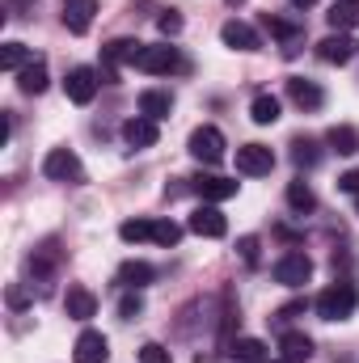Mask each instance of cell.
Returning a JSON list of instances; mask_svg holds the SVG:
<instances>
[{
	"label": "cell",
	"instance_id": "cell-1",
	"mask_svg": "<svg viewBox=\"0 0 359 363\" xmlns=\"http://www.w3.org/2000/svg\"><path fill=\"white\" fill-rule=\"evenodd\" d=\"M355 308H359V291H355V283H347V279L330 283L317 296V317L321 321H347V317H355Z\"/></svg>",
	"mask_w": 359,
	"mask_h": 363
},
{
	"label": "cell",
	"instance_id": "cell-2",
	"mask_svg": "<svg viewBox=\"0 0 359 363\" xmlns=\"http://www.w3.org/2000/svg\"><path fill=\"white\" fill-rule=\"evenodd\" d=\"M186 148H190V157H194L199 165H220L228 144H224L220 127H194V131H190V140H186Z\"/></svg>",
	"mask_w": 359,
	"mask_h": 363
},
{
	"label": "cell",
	"instance_id": "cell-3",
	"mask_svg": "<svg viewBox=\"0 0 359 363\" xmlns=\"http://www.w3.org/2000/svg\"><path fill=\"white\" fill-rule=\"evenodd\" d=\"M136 68H140V72H153V77H170V72H178V68H186V64H182L178 47L157 43V47H140Z\"/></svg>",
	"mask_w": 359,
	"mask_h": 363
},
{
	"label": "cell",
	"instance_id": "cell-4",
	"mask_svg": "<svg viewBox=\"0 0 359 363\" xmlns=\"http://www.w3.org/2000/svg\"><path fill=\"white\" fill-rule=\"evenodd\" d=\"M43 174L51 182H72V186H81V182H85V165H81V157H77L72 148H51L47 161H43Z\"/></svg>",
	"mask_w": 359,
	"mask_h": 363
},
{
	"label": "cell",
	"instance_id": "cell-5",
	"mask_svg": "<svg viewBox=\"0 0 359 363\" xmlns=\"http://www.w3.org/2000/svg\"><path fill=\"white\" fill-rule=\"evenodd\" d=\"M309 279H313V258L300 250H292L275 262V283H283V287H304Z\"/></svg>",
	"mask_w": 359,
	"mask_h": 363
},
{
	"label": "cell",
	"instance_id": "cell-6",
	"mask_svg": "<svg viewBox=\"0 0 359 363\" xmlns=\"http://www.w3.org/2000/svg\"><path fill=\"white\" fill-rule=\"evenodd\" d=\"M140 47H144V43H136V38H110V43L101 47V81L114 85V64H136Z\"/></svg>",
	"mask_w": 359,
	"mask_h": 363
},
{
	"label": "cell",
	"instance_id": "cell-7",
	"mask_svg": "<svg viewBox=\"0 0 359 363\" xmlns=\"http://www.w3.org/2000/svg\"><path fill=\"white\" fill-rule=\"evenodd\" d=\"M270 169H275V152H270L267 144H241V148H237V174H245V178H267Z\"/></svg>",
	"mask_w": 359,
	"mask_h": 363
},
{
	"label": "cell",
	"instance_id": "cell-8",
	"mask_svg": "<svg viewBox=\"0 0 359 363\" xmlns=\"http://www.w3.org/2000/svg\"><path fill=\"white\" fill-rule=\"evenodd\" d=\"M101 72H93V68H85V64H77L68 77H64V93H68V101H77V106H89L93 97H97V81Z\"/></svg>",
	"mask_w": 359,
	"mask_h": 363
},
{
	"label": "cell",
	"instance_id": "cell-9",
	"mask_svg": "<svg viewBox=\"0 0 359 363\" xmlns=\"http://www.w3.org/2000/svg\"><path fill=\"white\" fill-rule=\"evenodd\" d=\"M359 55V43L351 38V34H326L321 43H317V60H326V64H351Z\"/></svg>",
	"mask_w": 359,
	"mask_h": 363
},
{
	"label": "cell",
	"instance_id": "cell-10",
	"mask_svg": "<svg viewBox=\"0 0 359 363\" xmlns=\"http://www.w3.org/2000/svg\"><path fill=\"white\" fill-rule=\"evenodd\" d=\"M186 228H190L194 237H211V241H216V237H224V233H228V220H224L211 203H203V207L186 220Z\"/></svg>",
	"mask_w": 359,
	"mask_h": 363
},
{
	"label": "cell",
	"instance_id": "cell-11",
	"mask_svg": "<svg viewBox=\"0 0 359 363\" xmlns=\"http://www.w3.org/2000/svg\"><path fill=\"white\" fill-rule=\"evenodd\" d=\"M190 190H194L203 203H224V199L237 194V182L233 178H216V174H199V178L190 182Z\"/></svg>",
	"mask_w": 359,
	"mask_h": 363
},
{
	"label": "cell",
	"instance_id": "cell-12",
	"mask_svg": "<svg viewBox=\"0 0 359 363\" xmlns=\"http://www.w3.org/2000/svg\"><path fill=\"white\" fill-rule=\"evenodd\" d=\"M72 351H77V363H106L110 359V342H106L101 330H85Z\"/></svg>",
	"mask_w": 359,
	"mask_h": 363
},
{
	"label": "cell",
	"instance_id": "cell-13",
	"mask_svg": "<svg viewBox=\"0 0 359 363\" xmlns=\"http://www.w3.org/2000/svg\"><path fill=\"white\" fill-rule=\"evenodd\" d=\"M123 140H127L131 148H153V144L161 140V131H157V123H153V118L136 114V118H127V123H123Z\"/></svg>",
	"mask_w": 359,
	"mask_h": 363
},
{
	"label": "cell",
	"instance_id": "cell-14",
	"mask_svg": "<svg viewBox=\"0 0 359 363\" xmlns=\"http://www.w3.org/2000/svg\"><path fill=\"white\" fill-rule=\"evenodd\" d=\"M64 313H68L72 321H89L93 313H97V296H93L89 287H81V283L68 287V291H64Z\"/></svg>",
	"mask_w": 359,
	"mask_h": 363
},
{
	"label": "cell",
	"instance_id": "cell-15",
	"mask_svg": "<svg viewBox=\"0 0 359 363\" xmlns=\"http://www.w3.org/2000/svg\"><path fill=\"white\" fill-rule=\"evenodd\" d=\"M93 13H97V0H64V26H68V34H89Z\"/></svg>",
	"mask_w": 359,
	"mask_h": 363
},
{
	"label": "cell",
	"instance_id": "cell-16",
	"mask_svg": "<svg viewBox=\"0 0 359 363\" xmlns=\"http://www.w3.org/2000/svg\"><path fill=\"white\" fill-rule=\"evenodd\" d=\"M287 97H292L300 110H321V106H326L321 85H317V81H304V77H292V81H287Z\"/></svg>",
	"mask_w": 359,
	"mask_h": 363
},
{
	"label": "cell",
	"instance_id": "cell-17",
	"mask_svg": "<svg viewBox=\"0 0 359 363\" xmlns=\"http://www.w3.org/2000/svg\"><path fill=\"white\" fill-rule=\"evenodd\" d=\"M220 38H224V47H233V51H258V47H263L258 34H254V26H245V21H224V26H220Z\"/></svg>",
	"mask_w": 359,
	"mask_h": 363
},
{
	"label": "cell",
	"instance_id": "cell-18",
	"mask_svg": "<svg viewBox=\"0 0 359 363\" xmlns=\"http://www.w3.org/2000/svg\"><path fill=\"white\" fill-rule=\"evenodd\" d=\"M279 351H283V363H309L313 359V338L300 334V330H287L279 338Z\"/></svg>",
	"mask_w": 359,
	"mask_h": 363
},
{
	"label": "cell",
	"instance_id": "cell-19",
	"mask_svg": "<svg viewBox=\"0 0 359 363\" xmlns=\"http://www.w3.org/2000/svg\"><path fill=\"white\" fill-rule=\"evenodd\" d=\"M170 110H174V97L165 89H144L140 93V114H144V118L161 123V118H170Z\"/></svg>",
	"mask_w": 359,
	"mask_h": 363
},
{
	"label": "cell",
	"instance_id": "cell-20",
	"mask_svg": "<svg viewBox=\"0 0 359 363\" xmlns=\"http://www.w3.org/2000/svg\"><path fill=\"white\" fill-rule=\"evenodd\" d=\"M326 21H330V30H338V34L355 30L359 26V0H334V9L326 13Z\"/></svg>",
	"mask_w": 359,
	"mask_h": 363
},
{
	"label": "cell",
	"instance_id": "cell-21",
	"mask_svg": "<svg viewBox=\"0 0 359 363\" xmlns=\"http://www.w3.org/2000/svg\"><path fill=\"white\" fill-rule=\"evenodd\" d=\"M326 144H330L338 157H355V152H359V131L351 127V123H338V127H330Z\"/></svg>",
	"mask_w": 359,
	"mask_h": 363
},
{
	"label": "cell",
	"instance_id": "cell-22",
	"mask_svg": "<svg viewBox=\"0 0 359 363\" xmlns=\"http://www.w3.org/2000/svg\"><path fill=\"white\" fill-rule=\"evenodd\" d=\"M287 207H292L296 216H309V211L317 207V194H313V186H309L304 178L287 182Z\"/></svg>",
	"mask_w": 359,
	"mask_h": 363
},
{
	"label": "cell",
	"instance_id": "cell-23",
	"mask_svg": "<svg viewBox=\"0 0 359 363\" xmlns=\"http://www.w3.org/2000/svg\"><path fill=\"white\" fill-rule=\"evenodd\" d=\"M17 89H21V93H30V97L47 89V64H43L38 55H34V64H26V68L17 72Z\"/></svg>",
	"mask_w": 359,
	"mask_h": 363
},
{
	"label": "cell",
	"instance_id": "cell-24",
	"mask_svg": "<svg viewBox=\"0 0 359 363\" xmlns=\"http://www.w3.org/2000/svg\"><path fill=\"white\" fill-rule=\"evenodd\" d=\"M153 279H157V271H153L148 262H123V267H118V283H123L127 291H140V287L153 283Z\"/></svg>",
	"mask_w": 359,
	"mask_h": 363
},
{
	"label": "cell",
	"instance_id": "cell-25",
	"mask_svg": "<svg viewBox=\"0 0 359 363\" xmlns=\"http://www.w3.org/2000/svg\"><path fill=\"white\" fill-rule=\"evenodd\" d=\"M267 30L283 43V47H287V55H292V51H296V43L304 38V30H300V26H292V21H283V17H275V13H267Z\"/></svg>",
	"mask_w": 359,
	"mask_h": 363
},
{
	"label": "cell",
	"instance_id": "cell-26",
	"mask_svg": "<svg viewBox=\"0 0 359 363\" xmlns=\"http://www.w3.org/2000/svg\"><path fill=\"white\" fill-rule=\"evenodd\" d=\"M250 118H254L258 127L279 123V97H275V93H258V97H254V106H250Z\"/></svg>",
	"mask_w": 359,
	"mask_h": 363
},
{
	"label": "cell",
	"instance_id": "cell-27",
	"mask_svg": "<svg viewBox=\"0 0 359 363\" xmlns=\"http://www.w3.org/2000/svg\"><path fill=\"white\" fill-rule=\"evenodd\" d=\"M228 351H233L237 363H270L267 359V342H258V338H237Z\"/></svg>",
	"mask_w": 359,
	"mask_h": 363
},
{
	"label": "cell",
	"instance_id": "cell-28",
	"mask_svg": "<svg viewBox=\"0 0 359 363\" xmlns=\"http://www.w3.org/2000/svg\"><path fill=\"white\" fill-rule=\"evenodd\" d=\"M26 64H34L30 47H26V43H4V51H0V68H4V72H21Z\"/></svg>",
	"mask_w": 359,
	"mask_h": 363
},
{
	"label": "cell",
	"instance_id": "cell-29",
	"mask_svg": "<svg viewBox=\"0 0 359 363\" xmlns=\"http://www.w3.org/2000/svg\"><path fill=\"white\" fill-rule=\"evenodd\" d=\"M292 161H296L300 169H313V165L321 161V148H317V140H309V135H296V140H292Z\"/></svg>",
	"mask_w": 359,
	"mask_h": 363
},
{
	"label": "cell",
	"instance_id": "cell-30",
	"mask_svg": "<svg viewBox=\"0 0 359 363\" xmlns=\"http://www.w3.org/2000/svg\"><path fill=\"white\" fill-rule=\"evenodd\" d=\"M118 237H123L127 245L153 241V220H123V224H118Z\"/></svg>",
	"mask_w": 359,
	"mask_h": 363
},
{
	"label": "cell",
	"instance_id": "cell-31",
	"mask_svg": "<svg viewBox=\"0 0 359 363\" xmlns=\"http://www.w3.org/2000/svg\"><path fill=\"white\" fill-rule=\"evenodd\" d=\"M153 241L165 245V250H174V245L182 241V228L174 224V220H153Z\"/></svg>",
	"mask_w": 359,
	"mask_h": 363
},
{
	"label": "cell",
	"instance_id": "cell-32",
	"mask_svg": "<svg viewBox=\"0 0 359 363\" xmlns=\"http://www.w3.org/2000/svg\"><path fill=\"white\" fill-rule=\"evenodd\" d=\"M140 313H144V300H140V291H127V296L118 300V317H123V321H136Z\"/></svg>",
	"mask_w": 359,
	"mask_h": 363
},
{
	"label": "cell",
	"instance_id": "cell-33",
	"mask_svg": "<svg viewBox=\"0 0 359 363\" xmlns=\"http://www.w3.org/2000/svg\"><path fill=\"white\" fill-rule=\"evenodd\" d=\"M157 30H161L165 38H174V34H182V13H178V9H165V13L157 17Z\"/></svg>",
	"mask_w": 359,
	"mask_h": 363
},
{
	"label": "cell",
	"instance_id": "cell-34",
	"mask_svg": "<svg viewBox=\"0 0 359 363\" xmlns=\"http://www.w3.org/2000/svg\"><path fill=\"white\" fill-rule=\"evenodd\" d=\"M140 363H170V351L161 342H148V347H140Z\"/></svg>",
	"mask_w": 359,
	"mask_h": 363
},
{
	"label": "cell",
	"instance_id": "cell-35",
	"mask_svg": "<svg viewBox=\"0 0 359 363\" xmlns=\"http://www.w3.org/2000/svg\"><path fill=\"white\" fill-rule=\"evenodd\" d=\"M237 250H241V258H245L250 267L258 262V237H241V241H237Z\"/></svg>",
	"mask_w": 359,
	"mask_h": 363
},
{
	"label": "cell",
	"instance_id": "cell-36",
	"mask_svg": "<svg viewBox=\"0 0 359 363\" xmlns=\"http://www.w3.org/2000/svg\"><path fill=\"white\" fill-rule=\"evenodd\" d=\"M338 190H343V194H355V199H359V169H347V174L338 178Z\"/></svg>",
	"mask_w": 359,
	"mask_h": 363
},
{
	"label": "cell",
	"instance_id": "cell-37",
	"mask_svg": "<svg viewBox=\"0 0 359 363\" xmlns=\"http://www.w3.org/2000/svg\"><path fill=\"white\" fill-rule=\"evenodd\" d=\"M9 304H13V308H21V304H26V296H21L17 287H9Z\"/></svg>",
	"mask_w": 359,
	"mask_h": 363
},
{
	"label": "cell",
	"instance_id": "cell-38",
	"mask_svg": "<svg viewBox=\"0 0 359 363\" xmlns=\"http://www.w3.org/2000/svg\"><path fill=\"white\" fill-rule=\"evenodd\" d=\"M292 4H296V9H313L317 0H292Z\"/></svg>",
	"mask_w": 359,
	"mask_h": 363
},
{
	"label": "cell",
	"instance_id": "cell-39",
	"mask_svg": "<svg viewBox=\"0 0 359 363\" xmlns=\"http://www.w3.org/2000/svg\"><path fill=\"white\" fill-rule=\"evenodd\" d=\"M228 4H245V0H228Z\"/></svg>",
	"mask_w": 359,
	"mask_h": 363
}]
</instances>
